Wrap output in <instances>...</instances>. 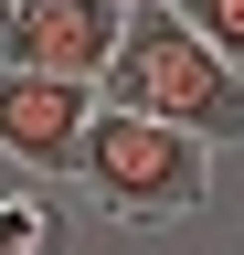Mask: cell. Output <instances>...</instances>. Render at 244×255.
Listing matches in <instances>:
<instances>
[{
  "mask_svg": "<svg viewBox=\"0 0 244 255\" xmlns=\"http://www.w3.org/2000/svg\"><path fill=\"white\" fill-rule=\"evenodd\" d=\"M106 107L160 117L202 149H244V64H223L170 0H149V11H128V43L106 64Z\"/></svg>",
  "mask_w": 244,
  "mask_h": 255,
  "instance_id": "cell-1",
  "label": "cell"
},
{
  "mask_svg": "<svg viewBox=\"0 0 244 255\" xmlns=\"http://www.w3.org/2000/svg\"><path fill=\"white\" fill-rule=\"evenodd\" d=\"M128 11H149V0H128Z\"/></svg>",
  "mask_w": 244,
  "mask_h": 255,
  "instance_id": "cell-7",
  "label": "cell"
},
{
  "mask_svg": "<svg viewBox=\"0 0 244 255\" xmlns=\"http://www.w3.org/2000/svg\"><path fill=\"white\" fill-rule=\"evenodd\" d=\"M212 159L223 149L180 138L160 117L96 107V128H85V149H75V191H85V213L128 223V234H170V223H191L212 202Z\"/></svg>",
  "mask_w": 244,
  "mask_h": 255,
  "instance_id": "cell-2",
  "label": "cell"
},
{
  "mask_svg": "<svg viewBox=\"0 0 244 255\" xmlns=\"http://www.w3.org/2000/svg\"><path fill=\"white\" fill-rule=\"evenodd\" d=\"M43 245H53V213L32 191H11V202H0V255H43Z\"/></svg>",
  "mask_w": 244,
  "mask_h": 255,
  "instance_id": "cell-6",
  "label": "cell"
},
{
  "mask_svg": "<svg viewBox=\"0 0 244 255\" xmlns=\"http://www.w3.org/2000/svg\"><path fill=\"white\" fill-rule=\"evenodd\" d=\"M96 107H106L96 85L11 75V64H0V159L32 170V181H75V149H85V128H96Z\"/></svg>",
  "mask_w": 244,
  "mask_h": 255,
  "instance_id": "cell-4",
  "label": "cell"
},
{
  "mask_svg": "<svg viewBox=\"0 0 244 255\" xmlns=\"http://www.w3.org/2000/svg\"><path fill=\"white\" fill-rule=\"evenodd\" d=\"M128 43V0H0V64L11 75H64L106 96V64Z\"/></svg>",
  "mask_w": 244,
  "mask_h": 255,
  "instance_id": "cell-3",
  "label": "cell"
},
{
  "mask_svg": "<svg viewBox=\"0 0 244 255\" xmlns=\"http://www.w3.org/2000/svg\"><path fill=\"white\" fill-rule=\"evenodd\" d=\"M170 11L191 21V32H202L223 64H244V0H170Z\"/></svg>",
  "mask_w": 244,
  "mask_h": 255,
  "instance_id": "cell-5",
  "label": "cell"
}]
</instances>
